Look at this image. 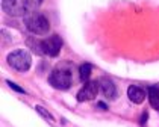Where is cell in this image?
I'll list each match as a JSON object with an SVG mask.
<instances>
[{"label":"cell","mask_w":159,"mask_h":127,"mask_svg":"<svg viewBox=\"0 0 159 127\" xmlns=\"http://www.w3.org/2000/svg\"><path fill=\"white\" fill-rule=\"evenodd\" d=\"M25 24H26V29L30 30L35 35H44V33L49 32V29H50L49 20L43 14H38L35 11L34 12H29L25 17Z\"/></svg>","instance_id":"cell-1"},{"label":"cell","mask_w":159,"mask_h":127,"mask_svg":"<svg viewBox=\"0 0 159 127\" xmlns=\"http://www.w3.org/2000/svg\"><path fill=\"white\" fill-rule=\"evenodd\" d=\"M6 61L9 67L17 71H27L32 65V56L27 50H14L8 55Z\"/></svg>","instance_id":"cell-2"},{"label":"cell","mask_w":159,"mask_h":127,"mask_svg":"<svg viewBox=\"0 0 159 127\" xmlns=\"http://www.w3.org/2000/svg\"><path fill=\"white\" fill-rule=\"evenodd\" d=\"M35 109H37L38 114H41L44 118H47L49 121H53V116H52V114H50V112H47V111H46V107H43V106H37Z\"/></svg>","instance_id":"cell-12"},{"label":"cell","mask_w":159,"mask_h":127,"mask_svg":"<svg viewBox=\"0 0 159 127\" xmlns=\"http://www.w3.org/2000/svg\"><path fill=\"white\" fill-rule=\"evenodd\" d=\"M147 94H148V102L152 104V107L159 111V83L148 86Z\"/></svg>","instance_id":"cell-9"},{"label":"cell","mask_w":159,"mask_h":127,"mask_svg":"<svg viewBox=\"0 0 159 127\" xmlns=\"http://www.w3.org/2000/svg\"><path fill=\"white\" fill-rule=\"evenodd\" d=\"M89 76H91V65H88V64L80 65V68H79V77H80V80L82 82H88Z\"/></svg>","instance_id":"cell-10"},{"label":"cell","mask_w":159,"mask_h":127,"mask_svg":"<svg viewBox=\"0 0 159 127\" xmlns=\"http://www.w3.org/2000/svg\"><path fill=\"white\" fill-rule=\"evenodd\" d=\"M49 83L53 88L65 91L71 86V73L68 70H55L49 76Z\"/></svg>","instance_id":"cell-3"},{"label":"cell","mask_w":159,"mask_h":127,"mask_svg":"<svg viewBox=\"0 0 159 127\" xmlns=\"http://www.w3.org/2000/svg\"><path fill=\"white\" fill-rule=\"evenodd\" d=\"M146 121H147V112H144L143 116H141V124L144 126V124H146Z\"/></svg>","instance_id":"cell-15"},{"label":"cell","mask_w":159,"mask_h":127,"mask_svg":"<svg viewBox=\"0 0 159 127\" xmlns=\"http://www.w3.org/2000/svg\"><path fill=\"white\" fill-rule=\"evenodd\" d=\"M6 83H8V85H9V86H11V88H12V89H15L17 92H21V94L25 92V89H23V88H20V86H17V85H15L14 82H11V80H8Z\"/></svg>","instance_id":"cell-13"},{"label":"cell","mask_w":159,"mask_h":127,"mask_svg":"<svg viewBox=\"0 0 159 127\" xmlns=\"http://www.w3.org/2000/svg\"><path fill=\"white\" fill-rule=\"evenodd\" d=\"M98 83H100V89H102V92H103L105 97L114 99L117 95V89H115V85H114L112 80H109V79H102Z\"/></svg>","instance_id":"cell-8"},{"label":"cell","mask_w":159,"mask_h":127,"mask_svg":"<svg viewBox=\"0 0 159 127\" xmlns=\"http://www.w3.org/2000/svg\"><path fill=\"white\" fill-rule=\"evenodd\" d=\"M2 8L3 11L9 15H25V12L27 11L25 6V0H2Z\"/></svg>","instance_id":"cell-5"},{"label":"cell","mask_w":159,"mask_h":127,"mask_svg":"<svg viewBox=\"0 0 159 127\" xmlns=\"http://www.w3.org/2000/svg\"><path fill=\"white\" fill-rule=\"evenodd\" d=\"M97 107H98V109H102V111H106V109H108V106H106L105 103H98Z\"/></svg>","instance_id":"cell-14"},{"label":"cell","mask_w":159,"mask_h":127,"mask_svg":"<svg viewBox=\"0 0 159 127\" xmlns=\"http://www.w3.org/2000/svg\"><path fill=\"white\" fill-rule=\"evenodd\" d=\"M41 3H43V0H25L26 9H27V11H30V12L37 11L38 8L41 6Z\"/></svg>","instance_id":"cell-11"},{"label":"cell","mask_w":159,"mask_h":127,"mask_svg":"<svg viewBox=\"0 0 159 127\" xmlns=\"http://www.w3.org/2000/svg\"><path fill=\"white\" fill-rule=\"evenodd\" d=\"M127 97L130 99L132 103H136V104H141V103L146 100V92L143 91V88L136 86V85H130L127 88Z\"/></svg>","instance_id":"cell-7"},{"label":"cell","mask_w":159,"mask_h":127,"mask_svg":"<svg viewBox=\"0 0 159 127\" xmlns=\"http://www.w3.org/2000/svg\"><path fill=\"white\" fill-rule=\"evenodd\" d=\"M41 47L43 53H46L47 56H58L62 49V39L59 35H52L49 38L41 41Z\"/></svg>","instance_id":"cell-4"},{"label":"cell","mask_w":159,"mask_h":127,"mask_svg":"<svg viewBox=\"0 0 159 127\" xmlns=\"http://www.w3.org/2000/svg\"><path fill=\"white\" fill-rule=\"evenodd\" d=\"M100 83L98 82H86L84 88L77 92V100L79 102H88V100H94L98 94Z\"/></svg>","instance_id":"cell-6"}]
</instances>
